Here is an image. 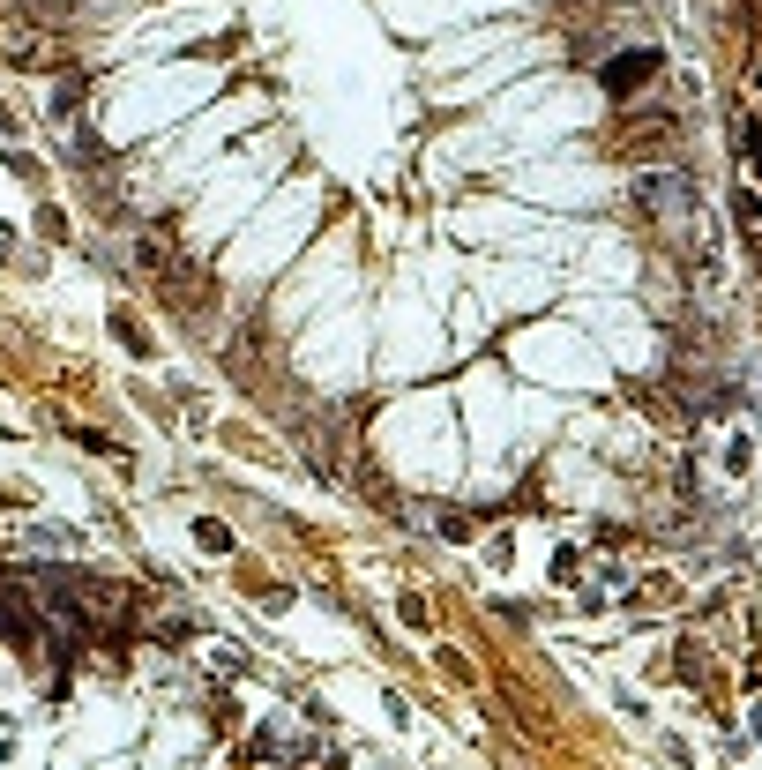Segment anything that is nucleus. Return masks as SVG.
Instances as JSON below:
<instances>
[{
  "mask_svg": "<svg viewBox=\"0 0 762 770\" xmlns=\"http://www.w3.org/2000/svg\"><path fill=\"white\" fill-rule=\"evenodd\" d=\"M635 195H643V202H658V210H688V202H695V187L665 172V180H643V187H635Z\"/></svg>",
  "mask_w": 762,
  "mask_h": 770,
  "instance_id": "f257e3e1",
  "label": "nucleus"
},
{
  "mask_svg": "<svg viewBox=\"0 0 762 770\" xmlns=\"http://www.w3.org/2000/svg\"><path fill=\"white\" fill-rule=\"evenodd\" d=\"M643 75H658V53H628V60H613V68H606V83L621 90V83H643Z\"/></svg>",
  "mask_w": 762,
  "mask_h": 770,
  "instance_id": "f03ea898",
  "label": "nucleus"
},
{
  "mask_svg": "<svg viewBox=\"0 0 762 770\" xmlns=\"http://www.w3.org/2000/svg\"><path fill=\"white\" fill-rule=\"evenodd\" d=\"M60 599H68V606H83V591H75V584H60ZM90 606H105V614H113V606H120V591H90Z\"/></svg>",
  "mask_w": 762,
  "mask_h": 770,
  "instance_id": "7ed1b4c3",
  "label": "nucleus"
}]
</instances>
